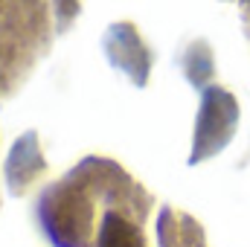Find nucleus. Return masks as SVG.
Wrapping results in <instances>:
<instances>
[{
    "label": "nucleus",
    "mask_w": 250,
    "mask_h": 247,
    "mask_svg": "<svg viewBox=\"0 0 250 247\" xmlns=\"http://www.w3.org/2000/svg\"><path fill=\"white\" fill-rule=\"evenodd\" d=\"M148 198L117 166L87 163L44 201V224L62 247H148Z\"/></svg>",
    "instance_id": "f257e3e1"
}]
</instances>
